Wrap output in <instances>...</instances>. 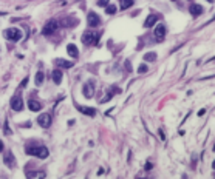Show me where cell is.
<instances>
[{"label":"cell","mask_w":215,"mask_h":179,"mask_svg":"<svg viewBox=\"0 0 215 179\" xmlns=\"http://www.w3.org/2000/svg\"><path fill=\"white\" fill-rule=\"evenodd\" d=\"M3 36L6 39H9V40H20L22 39V31L17 30V28H8V30H5Z\"/></svg>","instance_id":"3"},{"label":"cell","mask_w":215,"mask_h":179,"mask_svg":"<svg viewBox=\"0 0 215 179\" xmlns=\"http://www.w3.org/2000/svg\"><path fill=\"white\" fill-rule=\"evenodd\" d=\"M43 77H45V76H43V73H42V71H37L36 73V80H34V82H36L37 87L43 84Z\"/></svg>","instance_id":"20"},{"label":"cell","mask_w":215,"mask_h":179,"mask_svg":"<svg viewBox=\"0 0 215 179\" xmlns=\"http://www.w3.org/2000/svg\"><path fill=\"white\" fill-rule=\"evenodd\" d=\"M67 51H68V54H70L71 57H74V59L79 56V50H77V46H76V45H73V43H70V45L67 46Z\"/></svg>","instance_id":"18"},{"label":"cell","mask_w":215,"mask_h":179,"mask_svg":"<svg viewBox=\"0 0 215 179\" xmlns=\"http://www.w3.org/2000/svg\"><path fill=\"white\" fill-rule=\"evenodd\" d=\"M101 34H102V33H99V34H93L91 31H87L85 34H82V42H84V45H98Z\"/></svg>","instance_id":"2"},{"label":"cell","mask_w":215,"mask_h":179,"mask_svg":"<svg viewBox=\"0 0 215 179\" xmlns=\"http://www.w3.org/2000/svg\"><path fill=\"white\" fill-rule=\"evenodd\" d=\"M60 26H71V25H77V20H73V17H67L60 22H57Z\"/></svg>","instance_id":"16"},{"label":"cell","mask_w":215,"mask_h":179,"mask_svg":"<svg viewBox=\"0 0 215 179\" xmlns=\"http://www.w3.org/2000/svg\"><path fill=\"white\" fill-rule=\"evenodd\" d=\"M54 63H56L57 67H60V68H71L73 67V62H70V60H64V59H56Z\"/></svg>","instance_id":"13"},{"label":"cell","mask_w":215,"mask_h":179,"mask_svg":"<svg viewBox=\"0 0 215 179\" xmlns=\"http://www.w3.org/2000/svg\"><path fill=\"white\" fill-rule=\"evenodd\" d=\"M82 91H84V96H85L87 99H91V97H93V93H94V84H93L91 80H88V82L84 85Z\"/></svg>","instance_id":"8"},{"label":"cell","mask_w":215,"mask_h":179,"mask_svg":"<svg viewBox=\"0 0 215 179\" xmlns=\"http://www.w3.org/2000/svg\"><path fill=\"white\" fill-rule=\"evenodd\" d=\"M57 26H59V23H57V20L56 19H51L45 26H43V30H42V33L45 34V36H48V34H53L54 31L57 30Z\"/></svg>","instance_id":"4"},{"label":"cell","mask_w":215,"mask_h":179,"mask_svg":"<svg viewBox=\"0 0 215 179\" xmlns=\"http://www.w3.org/2000/svg\"><path fill=\"white\" fill-rule=\"evenodd\" d=\"M0 151H3V142L0 141Z\"/></svg>","instance_id":"29"},{"label":"cell","mask_w":215,"mask_h":179,"mask_svg":"<svg viewBox=\"0 0 215 179\" xmlns=\"http://www.w3.org/2000/svg\"><path fill=\"white\" fill-rule=\"evenodd\" d=\"M147 71H149V67H147L145 63H143V65L138 67V73H139V74H144V73H147Z\"/></svg>","instance_id":"24"},{"label":"cell","mask_w":215,"mask_h":179,"mask_svg":"<svg viewBox=\"0 0 215 179\" xmlns=\"http://www.w3.org/2000/svg\"><path fill=\"white\" fill-rule=\"evenodd\" d=\"M189 11H190V14H192L194 17H197V16H201V14H203V8H201V5H195V3H192V5L189 6Z\"/></svg>","instance_id":"11"},{"label":"cell","mask_w":215,"mask_h":179,"mask_svg":"<svg viewBox=\"0 0 215 179\" xmlns=\"http://www.w3.org/2000/svg\"><path fill=\"white\" fill-rule=\"evenodd\" d=\"M37 122H39V125H40V127L48 128V127L51 125V114H48V113L40 114V116L37 117Z\"/></svg>","instance_id":"6"},{"label":"cell","mask_w":215,"mask_h":179,"mask_svg":"<svg viewBox=\"0 0 215 179\" xmlns=\"http://www.w3.org/2000/svg\"><path fill=\"white\" fill-rule=\"evenodd\" d=\"M77 110H79L81 113H84V114H87V116H90V117H94V116H96V110H94V108L81 107V105H77Z\"/></svg>","instance_id":"12"},{"label":"cell","mask_w":215,"mask_h":179,"mask_svg":"<svg viewBox=\"0 0 215 179\" xmlns=\"http://www.w3.org/2000/svg\"><path fill=\"white\" fill-rule=\"evenodd\" d=\"M26 155H30V156H37V158H40V159H45L48 155H50V151H48V148L45 147V145H40V144H36V142H30L26 144Z\"/></svg>","instance_id":"1"},{"label":"cell","mask_w":215,"mask_h":179,"mask_svg":"<svg viewBox=\"0 0 215 179\" xmlns=\"http://www.w3.org/2000/svg\"><path fill=\"white\" fill-rule=\"evenodd\" d=\"M144 168H145V170H152V168H153V165H152L150 162H147V164L144 165Z\"/></svg>","instance_id":"27"},{"label":"cell","mask_w":215,"mask_h":179,"mask_svg":"<svg viewBox=\"0 0 215 179\" xmlns=\"http://www.w3.org/2000/svg\"><path fill=\"white\" fill-rule=\"evenodd\" d=\"M3 161H5V164H6L8 167H14V165H16V159H14V156H13L11 151H6V153L3 155Z\"/></svg>","instance_id":"10"},{"label":"cell","mask_w":215,"mask_h":179,"mask_svg":"<svg viewBox=\"0 0 215 179\" xmlns=\"http://www.w3.org/2000/svg\"><path fill=\"white\" fill-rule=\"evenodd\" d=\"M166 26L164 25H156V28H155V31H153V34H155V39L156 40H164V37H166Z\"/></svg>","instance_id":"9"},{"label":"cell","mask_w":215,"mask_h":179,"mask_svg":"<svg viewBox=\"0 0 215 179\" xmlns=\"http://www.w3.org/2000/svg\"><path fill=\"white\" fill-rule=\"evenodd\" d=\"M26 176L28 178H45L47 173L45 171H26Z\"/></svg>","instance_id":"19"},{"label":"cell","mask_w":215,"mask_h":179,"mask_svg":"<svg viewBox=\"0 0 215 179\" xmlns=\"http://www.w3.org/2000/svg\"><path fill=\"white\" fill-rule=\"evenodd\" d=\"M209 2H211V3H212V2H214V0H209Z\"/></svg>","instance_id":"30"},{"label":"cell","mask_w":215,"mask_h":179,"mask_svg":"<svg viewBox=\"0 0 215 179\" xmlns=\"http://www.w3.org/2000/svg\"><path fill=\"white\" fill-rule=\"evenodd\" d=\"M108 3H110V0H99V2H98V6H107Z\"/></svg>","instance_id":"25"},{"label":"cell","mask_w":215,"mask_h":179,"mask_svg":"<svg viewBox=\"0 0 215 179\" xmlns=\"http://www.w3.org/2000/svg\"><path fill=\"white\" fill-rule=\"evenodd\" d=\"M105 13H107V14H115V13H116V6H115V5H110V3H108L107 8H105Z\"/></svg>","instance_id":"23"},{"label":"cell","mask_w":215,"mask_h":179,"mask_svg":"<svg viewBox=\"0 0 215 179\" xmlns=\"http://www.w3.org/2000/svg\"><path fill=\"white\" fill-rule=\"evenodd\" d=\"M158 133H160V136H161V139H166V136H164V133H162V130H160Z\"/></svg>","instance_id":"28"},{"label":"cell","mask_w":215,"mask_h":179,"mask_svg":"<svg viewBox=\"0 0 215 179\" xmlns=\"http://www.w3.org/2000/svg\"><path fill=\"white\" fill-rule=\"evenodd\" d=\"M5 134H6V136L11 134V130H9V125H8V121L5 122Z\"/></svg>","instance_id":"26"},{"label":"cell","mask_w":215,"mask_h":179,"mask_svg":"<svg viewBox=\"0 0 215 179\" xmlns=\"http://www.w3.org/2000/svg\"><path fill=\"white\" fill-rule=\"evenodd\" d=\"M158 19H160V17H158V16H155V14L149 16V17H147V20L144 22V26H145V28H152V26L158 22Z\"/></svg>","instance_id":"14"},{"label":"cell","mask_w":215,"mask_h":179,"mask_svg":"<svg viewBox=\"0 0 215 179\" xmlns=\"http://www.w3.org/2000/svg\"><path fill=\"white\" fill-rule=\"evenodd\" d=\"M144 60H149V62H155L156 60V53H147L144 56Z\"/></svg>","instance_id":"22"},{"label":"cell","mask_w":215,"mask_h":179,"mask_svg":"<svg viewBox=\"0 0 215 179\" xmlns=\"http://www.w3.org/2000/svg\"><path fill=\"white\" fill-rule=\"evenodd\" d=\"M173 2H175V0H173Z\"/></svg>","instance_id":"31"},{"label":"cell","mask_w":215,"mask_h":179,"mask_svg":"<svg viewBox=\"0 0 215 179\" xmlns=\"http://www.w3.org/2000/svg\"><path fill=\"white\" fill-rule=\"evenodd\" d=\"M133 5V0H121V9H128L130 6Z\"/></svg>","instance_id":"21"},{"label":"cell","mask_w":215,"mask_h":179,"mask_svg":"<svg viewBox=\"0 0 215 179\" xmlns=\"http://www.w3.org/2000/svg\"><path fill=\"white\" fill-rule=\"evenodd\" d=\"M11 108L14 110V111H20V110H23V99H22V96L20 94H16L13 99H11Z\"/></svg>","instance_id":"5"},{"label":"cell","mask_w":215,"mask_h":179,"mask_svg":"<svg viewBox=\"0 0 215 179\" xmlns=\"http://www.w3.org/2000/svg\"><path fill=\"white\" fill-rule=\"evenodd\" d=\"M87 23H88V26H98L99 23H101V17L96 14V13H88V16H87Z\"/></svg>","instance_id":"7"},{"label":"cell","mask_w":215,"mask_h":179,"mask_svg":"<svg viewBox=\"0 0 215 179\" xmlns=\"http://www.w3.org/2000/svg\"><path fill=\"white\" fill-rule=\"evenodd\" d=\"M28 107H30V110H31V111H40V110H42L40 102H39V100H34V99L28 100Z\"/></svg>","instance_id":"15"},{"label":"cell","mask_w":215,"mask_h":179,"mask_svg":"<svg viewBox=\"0 0 215 179\" xmlns=\"http://www.w3.org/2000/svg\"><path fill=\"white\" fill-rule=\"evenodd\" d=\"M53 80L56 85H60V82H62V73H60L59 68H56L53 71Z\"/></svg>","instance_id":"17"}]
</instances>
